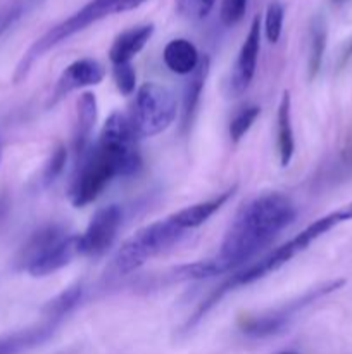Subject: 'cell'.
<instances>
[{"label": "cell", "mask_w": 352, "mask_h": 354, "mask_svg": "<svg viewBox=\"0 0 352 354\" xmlns=\"http://www.w3.org/2000/svg\"><path fill=\"white\" fill-rule=\"evenodd\" d=\"M78 235L62 225H47L31 235L17 256V265L31 277H48L69 265L78 254Z\"/></svg>", "instance_id": "5b68a950"}, {"label": "cell", "mask_w": 352, "mask_h": 354, "mask_svg": "<svg viewBox=\"0 0 352 354\" xmlns=\"http://www.w3.org/2000/svg\"><path fill=\"white\" fill-rule=\"evenodd\" d=\"M211 71V61L207 55L200 57L199 66L195 68V71L190 75V78L186 80L185 88H183V102H182V131L186 133L190 130L193 123V118H195L197 109H199L200 97H202L204 86H206L207 76Z\"/></svg>", "instance_id": "7c38bea8"}, {"label": "cell", "mask_w": 352, "mask_h": 354, "mask_svg": "<svg viewBox=\"0 0 352 354\" xmlns=\"http://www.w3.org/2000/svg\"><path fill=\"white\" fill-rule=\"evenodd\" d=\"M57 325V322L47 320L40 325H35V327L3 335V337H0V354H23L43 344L45 341L52 337Z\"/></svg>", "instance_id": "4fadbf2b"}, {"label": "cell", "mask_w": 352, "mask_h": 354, "mask_svg": "<svg viewBox=\"0 0 352 354\" xmlns=\"http://www.w3.org/2000/svg\"><path fill=\"white\" fill-rule=\"evenodd\" d=\"M235 190H237V187H231V189H228L226 192L219 194V196L214 197V199L192 204V206L185 207V209L176 211V213L171 214L173 221H175V223L182 228V230H185V232L193 230V228H197V227H200V225L206 223V221L209 220V218L213 216L216 211H219L221 207L228 203V199L233 196Z\"/></svg>", "instance_id": "2e32d148"}, {"label": "cell", "mask_w": 352, "mask_h": 354, "mask_svg": "<svg viewBox=\"0 0 352 354\" xmlns=\"http://www.w3.org/2000/svg\"><path fill=\"white\" fill-rule=\"evenodd\" d=\"M352 220V201L351 203L344 204L338 209L331 211V213L324 214V216L317 218L316 221L309 225V227L304 228L299 235H295L293 239H290L286 244L276 248L271 254H268L266 258L259 259V261L248 263L244 268L237 270L230 279L224 282L226 290H233L237 287L248 286V283H254L257 280L264 279L269 273L276 272L278 268H282L283 265L290 261L292 258H295L297 254L306 251L314 241H317L320 237H323L324 234L335 228L337 225L345 223V221Z\"/></svg>", "instance_id": "277c9868"}, {"label": "cell", "mask_w": 352, "mask_h": 354, "mask_svg": "<svg viewBox=\"0 0 352 354\" xmlns=\"http://www.w3.org/2000/svg\"><path fill=\"white\" fill-rule=\"evenodd\" d=\"M144 2H147V0H90L88 3H85V6L81 7V9L76 10L72 16H69L68 19L55 24V26L50 28L47 33L41 35V37L24 52V55L21 57V61L17 62L16 71H14L12 75V83L23 82L38 59L43 57L48 50H52V48L57 47L59 44H62L64 40L71 38L72 35L79 33V31L92 26L93 23L104 19V17L137 9V7H140Z\"/></svg>", "instance_id": "3957f363"}, {"label": "cell", "mask_w": 352, "mask_h": 354, "mask_svg": "<svg viewBox=\"0 0 352 354\" xmlns=\"http://www.w3.org/2000/svg\"><path fill=\"white\" fill-rule=\"evenodd\" d=\"M176 95L159 83H144L135 93L128 114L138 138L155 137L173 124L176 118Z\"/></svg>", "instance_id": "52a82bcc"}, {"label": "cell", "mask_w": 352, "mask_h": 354, "mask_svg": "<svg viewBox=\"0 0 352 354\" xmlns=\"http://www.w3.org/2000/svg\"><path fill=\"white\" fill-rule=\"evenodd\" d=\"M0 161H2V145H0Z\"/></svg>", "instance_id": "f1b7e54d"}, {"label": "cell", "mask_w": 352, "mask_h": 354, "mask_svg": "<svg viewBox=\"0 0 352 354\" xmlns=\"http://www.w3.org/2000/svg\"><path fill=\"white\" fill-rule=\"evenodd\" d=\"M154 33V24H140V26L124 30L116 37L109 50V59L113 64L131 62V59L147 45Z\"/></svg>", "instance_id": "9a60e30c"}, {"label": "cell", "mask_w": 352, "mask_h": 354, "mask_svg": "<svg viewBox=\"0 0 352 354\" xmlns=\"http://www.w3.org/2000/svg\"><path fill=\"white\" fill-rule=\"evenodd\" d=\"M140 168L141 156L133 124L128 114L113 113L104 123L99 142L72 178L71 204L88 206L116 176H131Z\"/></svg>", "instance_id": "7a4b0ae2"}, {"label": "cell", "mask_w": 352, "mask_h": 354, "mask_svg": "<svg viewBox=\"0 0 352 354\" xmlns=\"http://www.w3.org/2000/svg\"><path fill=\"white\" fill-rule=\"evenodd\" d=\"M113 76L116 82L117 90L123 95H131L137 85V73H135L131 62H123V64H113Z\"/></svg>", "instance_id": "484cf974"}, {"label": "cell", "mask_w": 352, "mask_h": 354, "mask_svg": "<svg viewBox=\"0 0 352 354\" xmlns=\"http://www.w3.org/2000/svg\"><path fill=\"white\" fill-rule=\"evenodd\" d=\"M104 76H106V71H104L102 64L97 62L95 59H78V61L71 62L59 76L54 92H52L50 104L54 106L75 90L99 85Z\"/></svg>", "instance_id": "8fae6325"}, {"label": "cell", "mask_w": 352, "mask_h": 354, "mask_svg": "<svg viewBox=\"0 0 352 354\" xmlns=\"http://www.w3.org/2000/svg\"><path fill=\"white\" fill-rule=\"evenodd\" d=\"M40 2L41 0H14L10 6H7L6 9L0 12V37H2L9 28H12L28 10H31Z\"/></svg>", "instance_id": "603a6c76"}, {"label": "cell", "mask_w": 352, "mask_h": 354, "mask_svg": "<svg viewBox=\"0 0 352 354\" xmlns=\"http://www.w3.org/2000/svg\"><path fill=\"white\" fill-rule=\"evenodd\" d=\"M259 114H261V107L259 106H244L233 114L230 121V138L233 144H237L245 137V133L251 130Z\"/></svg>", "instance_id": "44dd1931"}, {"label": "cell", "mask_w": 352, "mask_h": 354, "mask_svg": "<svg viewBox=\"0 0 352 354\" xmlns=\"http://www.w3.org/2000/svg\"><path fill=\"white\" fill-rule=\"evenodd\" d=\"M66 161H68V151L62 144H57L52 151L50 158H48L47 165L43 168V182L45 185H50L52 182L59 178L62 171H64Z\"/></svg>", "instance_id": "d4e9b609"}, {"label": "cell", "mask_w": 352, "mask_h": 354, "mask_svg": "<svg viewBox=\"0 0 352 354\" xmlns=\"http://www.w3.org/2000/svg\"><path fill=\"white\" fill-rule=\"evenodd\" d=\"M183 235L185 230H182L171 216L154 221L135 232L121 244L113 259L114 270L119 275H130L141 268L148 259L178 244Z\"/></svg>", "instance_id": "8992f818"}, {"label": "cell", "mask_w": 352, "mask_h": 354, "mask_svg": "<svg viewBox=\"0 0 352 354\" xmlns=\"http://www.w3.org/2000/svg\"><path fill=\"white\" fill-rule=\"evenodd\" d=\"M283 16H285V9H283V3L280 0H271L268 3V9H266L264 16V33L271 44H276L280 40V35H282L283 28Z\"/></svg>", "instance_id": "7402d4cb"}, {"label": "cell", "mask_w": 352, "mask_h": 354, "mask_svg": "<svg viewBox=\"0 0 352 354\" xmlns=\"http://www.w3.org/2000/svg\"><path fill=\"white\" fill-rule=\"evenodd\" d=\"M352 55V44H351V47L347 48V54H345V57H351Z\"/></svg>", "instance_id": "83f0119b"}, {"label": "cell", "mask_w": 352, "mask_h": 354, "mask_svg": "<svg viewBox=\"0 0 352 354\" xmlns=\"http://www.w3.org/2000/svg\"><path fill=\"white\" fill-rule=\"evenodd\" d=\"M247 3L248 0H223L219 16L224 26H235L240 23L247 10Z\"/></svg>", "instance_id": "4316f807"}, {"label": "cell", "mask_w": 352, "mask_h": 354, "mask_svg": "<svg viewBox=\"0 0 352 354\" xmlns=\"http://www.w3.org/2000/svg\"><path fill=\"white\" fill-rule=\"evenodd\" d=\"M83 296V287L79 283L76 286L68 287L66 290H62L59 296H55L54 299L48 301L43 308V315L47 317V320L52 322H61L62 318L66 317L68 313H71L72 308L81 301Z\"/></svg>", "instance_id": "ffe728a7"}, {"label": "cell", "mask_w": 352, "mask_h": 354, "mask_svg": "<svg viewBox=\"0 0 352 354\" xmlns=\"http://www.w3.org/2000/svg\"><path fill=\"white\" fill-rule=\"evenodd\" d=\"M295 214L293 203L282 192L261 194L248 201L228 227L216 258L195 263L197 279L223 275L248 265L295 220Z\"/></svg>", "instance_id": "6da1fadb"}, {"label": "cell", "mask_w": 352, "mask_h": 354, "mask_svg": "<svg viewBox=\"0 0 352 354\" xmlns=\"http://www.w3.org/2000/svg\"><path fill=\"white\" fill-rule=\"evenodd\" d=\"M326 23L323 16H316L311 24V37H309V80L316 78L321 69L324 50H326Z\"/></svg>", "instance_id": "d6986e66"}, {"label": "cell", "mask_w": 352, "mask_h": 354, "mask_svg": "<svg viewBox=\"0 0 352 354\" xmlns=\"http://www.w3.org/2000/svg\"><path fill=\"white\" fill-rule=\"evenodd\" d=\"M175 6L182 17L199 21L209 16V12L216 6V0H176Z\"/></svg>", "instance_id": "cb8c5ba5"}, {"label": "cell", "mask_w": 352, "mask_h": 354, "mask_svg": "<svg viewBox=\"0 0 352 354\" xmlns=\"http://www.w3.org/2000/svg\"><path fill=\"white\" fill-rule=\"evenodd\" d=\"M259 47H261V17L255 16L252 19L251 28H248L247 37L242 44L230 76V90L235 97L242 95L254 80L255 68H257Z\"/></svg>", "instance_id": "30bf717a"}, {"label": "cell", "mask_w": 352, "mask_h": 354, "mask_svg": "<svg viewBox=\"0 0 352 354\" xmlns=\"http://www.w3.org/2000/svg\"><path fill=\"white\" fill-rule=\"evenodd\" d=\"M97 121V99L92 92H85L76 100L75 130H72V147L76 154H85L92 138Z\"/></svg>", "instance_id": "5bb4252c"}, {"label": "cell", "mask_w": 352, "mask_h": 354, "mask_svg": "<svg viewBox=\"0 0 352 354\" xmlns=\"http://www.w3.org/2000/svg\"><path fill=\"white\" fill-rule=\"evenodd\" d=\"M276 133H278V154L280 165L283 168L290 165L295 151V142H293V128H292V99L290 92H283L282 100L276 114Z\"/></svg>", "instance_id": "ac0fdd59"}, {"label": "cell", "mask_w": 352, "mask_h": 354, "mask_svg": "<svg viewBox=\"0 0 352 354\" xmlns=\"http://www.w3.org/2000/svg\"><path fill=\"white\" fill-rule=\"evenodd\" d=\"M121 220H123V213L116 204L97 209L85 232L78 235V242H76L78 254L97 258L109 251L117 237Z\"/></svg>", "instance_id": "9c48e42d"}, {"label": "cell", "mask_w": 352, "mask_h": 354, "mask_svg": "<svg viewBox=\"0 0 352 354\" xmlns=\"http://www.w3.org/2000/svg\"><path fill=\"white\" fill-rule=\"evenodd\" d=\"M344 279L330 280V282L321 283V286H316L313 287V289L307 290V292H304L302 296L297 297L295 301H290V303L283 304V306L276 308V310L268 311V313L242 317L240 320H238V327H240V330L244 332L245 335L254 339L271 337V335L282 334L285 328H289L290 322L295 318V315L299 313V311L311 306V304L316 303L317 299L324 297L326 294L338 290L340 287H344Z\"/></svg>", "instance_id": "ba28073f"}, {"label": "cell", "mask_w": 352, "mask_h": 354, "mask_svg": "<svg viewBox=\"0 0 352 354\" xmlns=\"http://www.w3.org/2000/svg\"><path fill=\"white\" fill-rule=\"evenodd\" d=\"M164 64L176 75H192L200 62V54L195 45L185 38H175L162 52Z\"/></svg>", "instance_id": "e0dca14e"}]
</instances>
